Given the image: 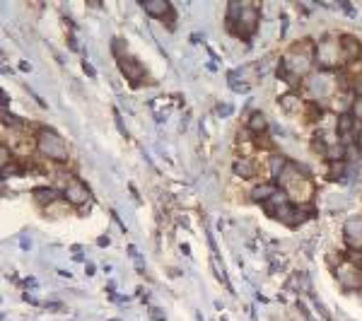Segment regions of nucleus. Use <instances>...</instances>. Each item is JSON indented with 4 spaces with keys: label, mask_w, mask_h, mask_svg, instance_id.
Segmentation results:
<instances>
[{
    "label": "nucleus",
    "mask_w": 362,
    "mask_h": 321,
    "mask_svg": "<svg viewBox=\"0 0 362 321\" xmlns=\"http://www.w3.org/2000/svg\"><path fill=\"white\" fill-rule=\"evenodd\" d=\"M341 48H343V58L345 61H357L362 54V46L360 41L355 37H350V34H345V37H341Z\"/></svg>",
    "instance_id": "obj_9"
},
{
    "label": "nucleus",
    "mask_w": 362,
    "mask_h": 321,
    "mask_svg": "<svg viewBox=\"0 0 362 321\" xmlns=\"http://www.w3.org/2000/svg\"><path fill=\"white\" fill-rule=\"evenodd\" d=\"M150 316L155 321H164V312H159V307H152V309H150Z\"/></svg>",
    "instance_id": "obj_23"
},
{
    "label": "nucleus",
    "mask_w": 362,
    "mask_h": 321,
    "mask_svg": "<svg viewBox=\"0 0 362 321\" xmlns=\"http://www.w3.org/2000/svg\"><path fill=\"white\" fill-rule=\"evenodd\" d=\"M353 116L357 121H362V97H357V99L353 101Z\"/></svg>",
    "instance_id": "obj_21"
},
{
    "label": "nucleus",
    "mask_w": 362,
    "mask_h": 321,
    "mask_svg": "<svg viewBox=\"0 0 362 321\" xmlns=\"http://www.w3.org/2000/svg\"><path fill=\"white\" fill-rule=\"evenodd\" d=\"M119 68L123 70V75H126L133 85H140L143 83V77H145V68H143L133 56H123V58H119Z\"/></svg>",
    "instance_id": "obj_6"
},
{
    "label": "nucleus",
    "mask_w": 362,
    "mask_h": 321,
    "mask_svg": "<svg viewBox=\"0 0 362 321\" xmlns=\"http://www.w3.org/2000/svg\"><path fill=\"white\" fill-rule=\"evenodd\" d=\"M82 68H85V73L90 75V77H94V75H97V73H94V68H92V65H90V63H87V61H85V63H82Z\"/></svg>",
    "instance_id": "obj_28"
},
{
    "label": "nucleus",
    "mask_w": 362,
    "mask_h": 321,
    "mask_svg": "<svg viewBox=\"0 0 362 321\" xmlns=\"http://www.w3.org/2000/svg\"><path fill=\"white\" fill-rule=\"evenodd\" d=\"M355 126H357V119H355L350 111H345V114H338V121H336V130L341 133V138H343V136H353Z\"/></svg>",
    "instance_id": "obj_12"
},
{
    "label": "nucleus",
    "mask_w": 362,
    "mask_h": 321,
    "mask_svg": "<svg viewBox=\"0 0 362 321\" xmlns=\"http://www.w3.org/2000/svg\"><path fill=\"white\" fill-rule=\"evenodd\" d=\"M343 174H345L343 162H328V176L331 179H343Z\"/></svg>",
    "instance_id": "obj_17"
},
{
    "label": "nucleus",
    "mask_w": 362,
    "mask_h": 321,
    "mask_svg": "<svg viewBox=\"0 0 362 321\" xmlns=\"http://www.w3.org/2000/svg\"><path fill=\"white\" fill-rule=\"evenodd\" d=\"M63 196L70 205H85V203L90 201V189H87L80 179H73V181L63 189Z\"/></svg>",
    "instance_id": "obj_5"
},
{
    "label": "nucleus",
    "mask_w": 362,
    "mask_h": 321,
    "mask_svg": "<svg viewBox=\"0 0 362 321\" xmlns=\"http://www.w3.org/2000/svg\"><path fill=\"white\" fill-rule=\"evenodd\" d=\"M48 309H51V312H61V309H63V304L53 302V304H48Z\"/></svg>",
    "instance_id": "obj_30"
},
{
    "label": "nucleus",
    "mask_w": 362,
    "mask_h": 321,
    "mask_svg": "<svg viewBox=\"0 0 362 321\" xmlns=\"http://www.w3.org/2000/svg\"><path fill=\"white\" fill-rule=\"evenodd\" d=\"M350 261H353L355 266H357V263H362V249H360V251H350Z\"/></svg>",
    "instance_id": "obj_24"
},
{
    "label": "nucleus",
    "mask_w": 362,
    "mask_h": 321,
    "mask_svg": "<svg viewBox=\"0 0 362 321\" xmlns=\"http://www.w3.org/2000/svg\"><path fill=\"white\" fill-rule=\"evenodd\" d=\"M246 128H249L251 133H256V136H263L266 128H268V119H266V114H263V111H251L249 121H246Z\"/></svg>",
    "instance_id": "obj_11"
},
{
    "label": "nucleus",
    "mask_w": 362,
    "mask_h": 321,
    "mask_svg": "<svg viewBox=\"0 0 362 321\" xmlns=\"http://www.w3.org/2000/svg\"><path fill=\"white\" fill-rule=\"evenodd\" d=\"M341 8H343L345 12L350 15V17H355V10H353V5H350V3H341Z\"/></svg>",
    "instance_id": "obj_26"
},
{
    "label": "nucleus",
    "mask_w": 362,
    "mask_h": 321,
    "mask_svg": "<svg viewBox=\"0 0 362 321\" xmlns=\"http://www.w3.org/2000/svg\"><path fill=\"white\" fill-rule=\"evenodd\" d=\"M63 193L58 191V189H53V186H39V189H34V201L39 203V205H51V203H56L58 198H61Z\"/></svg>",
    "instance_id": "obj_10"
},
{
    "label": "nucleus",
    "mask_w": 362,
    "mask_h": 321,
    "mask_svg": "<svg viewBox=\"0 0 362 321\" xmlns=\"http://www.w3.org/2000/svg\"><path fill=\"white\" fill-rule=\"evenodd\" d=\"M234 174L241 176V179H251V176L256 174V165L251 159H237L234 162Z\"/></svg>",
    "instance_id": "obj_15"
},
{
    "label": "nucleus",
    "mask_w": 362,
    "mask_h": 321,
    "mask_svg": "<svg viewBox=\"0 0 362 321\" xmlns=\"http://www.w3.org/2000/svg\"><path fill=\"white\" fill-rule=\"evenodd\" d=\"M217 111H220L222 116H227V114H232V106H230V104H220V106H217Z\"/></svg>",
    "instance_id": "obj_25"
},
{
    "label": "nucleus",
    "mask_w": 362,
    "mask_h": 321,
    "mask_svg": "<svg viewBox=\"0 0 362 321\" xmlns=\"http://www.w3.org/2000/svg\"><path fill=\"white\" fill-rule=\"evenodd\" d=\"M3 123H10V126H17V128H22L24 126V121H19L15 114H10L8 109H3Z\"/></svg>",
    "instance_id": "obj_18"
},
{
    "label": "nucleus",
    "mask_w": 362,
    "mask_h": 321,
    "mask_svg": "<svg viewBox=\"0 0 362 321\" xmlns=\"http://www.w3.org/2000/svg\"><path fill=\"white\" fill-rule=\"evenodd\" d=\"M85 273H87V275L94 273V266H92V263H87V266H85Z\"/></svg>",
    "instance_id": "obj_31"
},
{
    "label": "nucleus",
    "mask_w": 362,
    "mask_h": 321,
    "mask_svg": "<svg viewBox=\"0 0 362 321\" xmlns=\"http://www.w3.org/2000/svg\"><path fill=\"white\" fill-rule=\"evenodd\" d=\"M285 167H288V159L283 155H273L270 157V174L275 176V179H280V174L285 172Z\"/></svg>",
    "instance_id": "obj_16"
},
{
    "label": "nucleus",
    "mask_w": 362,
    "mask_h": 321,
    "mask_svg": "<svg viewBox=\"0 0 362 321\" xmlns=\"http://www.w3.org/2000/svg\"><path fill=\"white\" fill-rule=\"evenodd\" d=\"M341 58H343V48H341V41H338V39L324 37L319 44H316L314 61H316V65H319L321 70H331V68H336V65L341 63Z\"/></svg>",
    "instance_id": "obj_2"
},
{
    "label": "nucleus",
    "mask_w": 362,
    "mask_h": 321,
    "mask_svg": "<svg viewBox=\"0 0 362 321\" xmlns=\"http://www.w3.org/2000/svg\"><path fill=\"white\" fill-rule=\"evenodd\" d=\"M112 48H114V54L119 56V58H123V44H121V39H114V44H112Z\"/></svg>",
    "instance_id": "obj_22"
},
{
    "label": "nucleus",
    "mask_w": 362,
    "mask_h": 321,
    "mask_svg": "<svg viewBox=\"0 0 362 321\" xmlns=\"http://www.w3.org/2000/svg\"><path fill=\"white\" fill-rule=\"evenodd\" d=\"M256 27H259V10L254 8V5H244V10H241V15L239 19L234 22L232 32L237 34V37H244V39H249L254 32H256Z\"/></svg>",
    "instance_id": "obj_3"
},
{
    "label": "nucleus",
    "mask_w": 362,
    "mask_h": 321,
    "mask_svg": "<svg viewBox=\"0 0 362 321\" xmlns=\"http://www.w3.org/2000/svg\"><path fill=\"white\" fill-rule=\"evenodd\" d=\"M24 172H22V167H17V165H12L10 162L8 167H3V179H8V176H22Z\"/></svg>",
    "instance_id": "obj_19"
},
{
    "label": "nucleus",
    "mask_w": 362,
    "mask_h": 321,
    "mask_svg": "<svg viewBox=\"0 0 362 321\" xmlns=\"http://www.w3.org/2000/svg\"><path fill=\"white\" fill-rule=\"evenodd\" d=\"M19 247L24 249V251H27V249L32 247V242H29V237H19Z\"/></svg>",
    "instance_id": "obj_27"
},
{
    "label": "nucleus",
    "mask_w": 362,
    "mask_h": 321,
    "mask_svg": "<svg viewBox=\"0 0 362 321\" xmlns=\"http://www.w3.org/2000/svg\"><path fill=\"white\" fill-rule=\"evenodd\" d=\"M109 242H112L109 237H99V239H97V244H99V247H109Z\"/></svg>",
    "instance_id": "obj_29"
},
{
    "label": "nucleus",
    "mask_w": 362,
    "mask_h": 321,
    "mask_svg": "<svg viewBox=\"0 0 362 321\" xmlns=\"http://www.w3.org/2000/svg\"><path fill=\"white\" fill-rule=\"evenodd\" d=\"M278 191L280 189L275 186V183H259V186L251 191V198H254L256 203H266V201H270Z\"/></svg>",
    "instance_id": "obj_13"
},
{
    "label": "nucleus",
    "mask_w": 362,
    "mask_h": 321,
    "mask_svg": "<svg viewBox=\"0 0 362 321\" xmlns=\"http://www.w3.org/2000/svg\"><path fill=\"white\" fill-rule=\"evenodd\" d=\"M299 106H302V99H299V94H295V92H288V94L280 97V109L283 111L295 114V111H299Z\"/></svg>",
    "instance_id": "obj_14"
},
{
    "label": "nucleus",
    "mask_w": 362,
    "mask_h": 321,
    "mask_svg": "<svg viewBox=\"0 0 362 321\" xmlns=\"http://www.w3.org/2000/svg\"><path fill=\"white\" fill-rule=\"evenodd\" d=\"M343 150H345V157H348V159H357V155H360V147H357V143L343 145Z\"/></svg>",
    "instance_id": "obj_20"
},
{
    "label": "nucleus",
    "mask_w": 362,
    "mask_h": 321,
    "mask_svg": "<svg viewBox=\"0 0 362 321\" xmlns=\"http://www.w3.org/2000/svg\"><path fill=\"white\" fill-rule=\"evenodd\" d=\"M140 8L145 10L148 15H152V17H159V19H164V15H169V17L174 15L167 0H143V3H140Z\"/></svg>",
    "instance_id": "obj_8"
},
{
    "label": "nucleus",
    "mask_w": 362,
    "mask_h": 321,
    "mask_svg": "<svg viewBox=\"0 0 362 321\" xmlns=\"http://www.w3.org/2000/svg\"><path fill=\"white\" fill-rule=\"evenodd\" d=\"M37 150L41 152L44 157L53 159V162H68V145L65 140L58 136L56 130L51 128H41L37 136Z\"/></svg>",
    "instance_id": "obj_1"
},
{
    "label": "nucleus",
    "mask_w": 362,
    "mask_h": 321,
    "mask_svg": "<svg viewBox=\"0 0 362 321\" xmlns=\"http://www.w3.org/2000/svg\"><path fill=\"white\" fill-rule=\"evenodd\" d=\"M112 321H119V319H112Z\"/></svg>",
    "instance_id": "obj_32"
},
{
    "label": "nucleus",
    "mask_w": 362,
    "mask_h": 321,
    "mask_svg": "<svg viewBox=\"0 0 362 321\" xmlns=\"http://www.w3.org/2000/svg\"><path fill=\"white\" fill-rule=\"evenodd\" d=\"M336 278H338V283L343 285L345 290L360 287V271H357V266H355L353 261L338 263V268H336Z\"/></svg>",
    "instance_id": "obj_4"
},
{
    "label": "nucleus",
    "mask_w": 362,
    "mask_h": 321,
    "mask_svg": "<svg viewBox=\"0 0 362 321\" xmlns=\"http://www.w3.org/2000/svg\"><path fill=\"white\" fill-rule=\"evenodd\" d=\"M343 234H345V242H348L350 247L362 244V218H350V220L343 225Z\"/></svg>",
    "instance_id": "obj_7"
}]
</instances>
